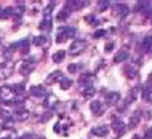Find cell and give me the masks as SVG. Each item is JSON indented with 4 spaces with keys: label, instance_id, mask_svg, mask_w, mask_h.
<instances>
[{
    "label": "cell",
    "instance_id": "cell-7",
    "mask_svg": "<svg viewBox=\"0 0 152 139\" xmlns=\"http://www.w3.org/2000/svg\"><path fill=\"white\" fill-rule=\"evenodd\" d=\"M61 85H63V87H61L63 90H67V88H69V85H71V80H64Z\"/></svg>",
    "mask_w": 152,
    "mask_h": 139
},
{
    "label": "cell",
    "instance_id": "cell-5",
    "mask_svg": "<svg viewBox=\"0 0 152 139\" xmlns=\"http://www.w3.org/2000/svg\"><path fill=\"white\" fill-rule=\"evenodd\" d=\"M93 133H94V134H106V133H107V128H106V126H101V128H94Z\"/></svg>",
    "mask_w": 152,
    "mask_h": 139
},
{
    "label": "cell",
    "instance_id": "cell-8",
    "mask_svg": "<svg viewBox=\"0 0 152 139\" xmlns=\"http://www.w3.org/2000/svg\"><path fill=\"white\" fill-rule=\"evenodd\" d=\"M91 109L93 110H98V109H99V103H93L91 104Z\"/></svg>",
    "mask_w": 152,
    "mask_h": 139
},
{
    "label": "cell",
    "instance_id": "cell-3",
    "mask_svg": "<svg viewBox=\"0 0 152 139\" xmlns=\"http://www.w3.org/2000/svg\"><path fill=\"white\" fill-rule=\"evenodd\" d=\"M66 56V51H59V53H56V55H53V61L55 63H61V59H63Z\"/></svg>",
    "mask_w": 152,
    "mask_h": 139
},
{
    "label": "cell",
    "instance_id": "cell-6",
    "mask_svg": "<svg viewBox=\"0 0 152 139\" xmlns=\"http://www.w3.org/2000/svg\"><path fill=\"white\" fill-rule=\"evenodd\" d=\"M35 43H37V45H47L48 40H45L43 37H40V39H35Z\"/></svg>",
    "mask_w": 152,
    "mask_h": 139
},
{
    "label": "cell",
    "instance_id": "cell-1",
    "mask_svg": "<svg viewBox=\"0 0 152 139\" xmlns=\"http://www.w3.org/2000/svg\"><path fill=\"white\" fill-rule=\"evenodd\" d=\"M83 47H85V42H83V40H80V42H75V43L72 45L71 53H72V55H75L77 51H82V50H83Z\"/></svg>",
    "mask_w": 152,
    "mask_h": 139
},
{
    "label": "cell",
    "instance_id": "cell-2",
    "mask_svg": "<svg viewBox=\"0 0 152 139\" xmlns=\"http://www.w3.org/2000/svg\"><path fill=\"white\" fill-rule=\"evenodd\" d=\"M61 79V72H53V75H50L47 79V83H51V82H56Z\"/></svg>",
    "mask_w": 152,
    "mask_h": 139
},
{
    "label": "cell",
    "instance_id": "cell-4",
    "mask_svg": "<svg viewBox=\"0 0 152 139\" xmlns=\"http://www.w3.org/2000/svg\"><path fill=\"white\" fill-rule=\"evenodd\" d=\"M126 58H128V53H126V51H118L115 55V61H123Z\"/></svg>",
    "mask_w": 152,
    "mask_h": 139
}]
</instances>
